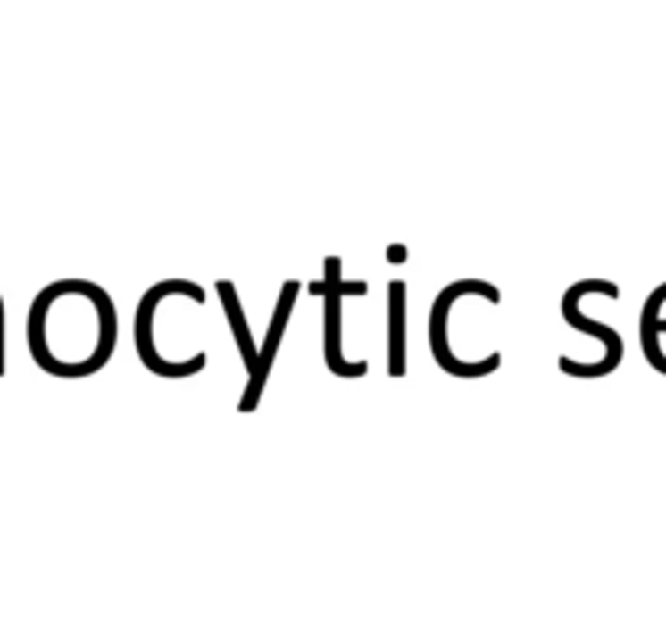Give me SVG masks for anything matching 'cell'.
<instances>
[{
  "label": "cell",
  "mask_w": 666,
  "mask_h": 623,
  "mask_svg": "<svg viewBox=\"0 0 666 623\" xmlns=\"http://www.w3.org/2000/svg\"><path fill=\"white\" fill-rule=\"evenodd\" d=\"M588 293L618 299V295H621V289H618V283H612V279H579V283L569 286L566 295H562V303H559V309H562V321H566L569 328L582 331V335H592V338H598L604 345L602 361H595V364H582V361H572V357H566V354L559 357V370H562V374H569V377H579V380L608 377L612 370H618V364H621V357H624L621 335H618L612 325L588 319L586 312L579 309V303H582Z\"/></svg>",
  "instance_id": "obj_3"
},
{
  "label": "cell",
  "mask_w": 666,
  "mask_h": 623,
  "mask_svg": "<svg viewBox=\"0 0 666 623\" xmlns=\"http://www.w3.org/2000/svg\"><path fill=\"white\" fill-rule=\"evenodd\" d=\"M170 286H172V279H160V283H154L140 295V303H137V312H134V347H137L140 364L154 377H162V380H189V377L202 374L208 367L205 351H196L192 357H186L179 364H172L170 357L162 354L160 338H156V305H160L162 295L170 293Z\"/></svg>",
  "instance_id": "obj_4"
},
{
  "label": "cell",
  "mask_w": 666,
  "mask_h": 623,
  "mask_svg": "<svg viewBox=\"0 0 666 623\" xmlns=\"http://www.w3.org/2000/svg\"><path fill=\"white\" fill-rule=\"evenodd\" d=\"M387 253H390V263H404V257H406V247H404V244H394V247H390Z\"/></svg>",
  "instance_id": "obj_9"
},
{
  "label": "cell",
  "mask_w": 666,
  "mask_h": 623,
  "mask_svg": "<svg viewBox=\"0 0 666 623\" xmlns=\"http://www.w3.org/2000/svg\"><path fill=\"white\" fill-rule=\"evenodd\" d=\"M478 279H455L436 295V303L429 309V351L436 357V364L452 377H462V380H478V377L495 374L501 367V351H491L487 357H478V361H459L455 351H452V305L462 293L475 289Z\"/></svg>",
  "instance_id": "obj_5"
},
{
  "label": "cell",
  "mask_w": 666,
  "mask_h": 623,
  "mask_svg": "<svg viewBox=\"0 0 666 623\" xmlns=\"http://www.w3.org/2000/svg\"><path fill=\"white\" fill-rule=\"evenodd\" d=\"M306 293L322 299V361L332 377L358 380L368 374V361H348L342 351V303L348 295H368L364 279H342V257L322 260V277L306 283Z\"/></svg>",
  "instance_id": "obj_2"
},
{
  "label": "cell",
  "mask_w": 666,
  "mask_h": 623,
  "mask_svg": "<svg viewBox=\"0 0 666 623\" xmlns=\"http://www.w3.org/2000/svg\"><path fill=\"white\" fill-rule=\"evenodd\" d=\"M299 293H303V283H299V279H287V283L279 286V295H277V303H273L271 321H267V331H263V345H257V364H254V374L247 377L241 400H237V412H254L257 406H261V396H263V390H267V383H271L273 364H277L279 345H283L289 321H293V309H296Z\"/></svg>",
  "instance_id": "obj_6"
},
{
  "label": "cell",
  "mask_w": 666,
  "mask_h": 623,
  "mask_svg": "<svg viewBox=\"0 0 666 623\" xmlns=\"http://www.w3.org/2000/svg\"><path fill=\"white\" fill-rule=\"evenodd\" d=\"M118 305L101 283L55 279L29 303L27 347L39 370L59 380H85L118 351Z\"/></svg>",
  "instance_id": "obj_1"
},
{
  "label": "cell",
  "mask_w": 666,
  "mask_h": 623,
  "mask_svg": "<svg viewBox=\"0 0 666 623\" xmlns=\"http://www.w3.org/2000/svg\"><path fill=\"white\" fill-rule=\"evenodd\" d=\"M410 367V286L404 279L387 283V374L406 377Z\"/></svg>",
  "instance_id": "obj_7"
},
{
  "label": "cell",
  "mask_w": 666,
  "mask_h": 623,
  "mask_svg": "<svg viewBox=\"0 0 666 623\" xmlns=\"http://www.w3.org/2000/svg\"><path fill=\"white\" fill-rule=\"evenodd\" d=\"M218 289V299H221V309H225V319H228V328L235 335V345H237V354H241V364L247 370V377L254 374V364H257V345H254V335H251V325H247V315H244V305H241V295H237V286L231 279H218L215 283Z\"/></svg>",
  "instance_id": "obj_8"
}]
</instances>
